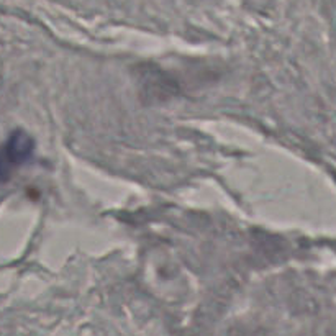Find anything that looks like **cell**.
Listing matches in <instances>:
<instances>
[{
  "label": "cell",
  "mask_w": 336,
  "mask_h": 336,
  "mask_svg": "<svg viewBox=\"0 0 336 336\" xmlns=\"http://www.w3.org/2000/svg\"><path fill=\"white\" fill-rule=\"evenodd\" d=\"M35 151V141L23 130H17L0 148V182L12 177L18 167L32 159Z\"/></svg>",
  "instance_id": "6da1fadb"
}]
</instances>
